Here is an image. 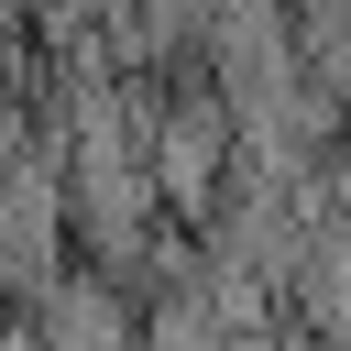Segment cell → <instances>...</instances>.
<instances>
[{
    "label": "cell",
    "mask_w": 351,
    "mask_h": 351,
    "mask_svg": "<svg viewBox=\"0 0 351 351\" xmlns=\"http://www.w3.org/2000/svg\"><path fill=\"white\" fill-rule=\"evenodd\" d=\"M208 165H219V110H186V121H165V186L197 208L208 197Z\"/></svg>",
    "instance_id": "obj_1"
}]
</instances>
